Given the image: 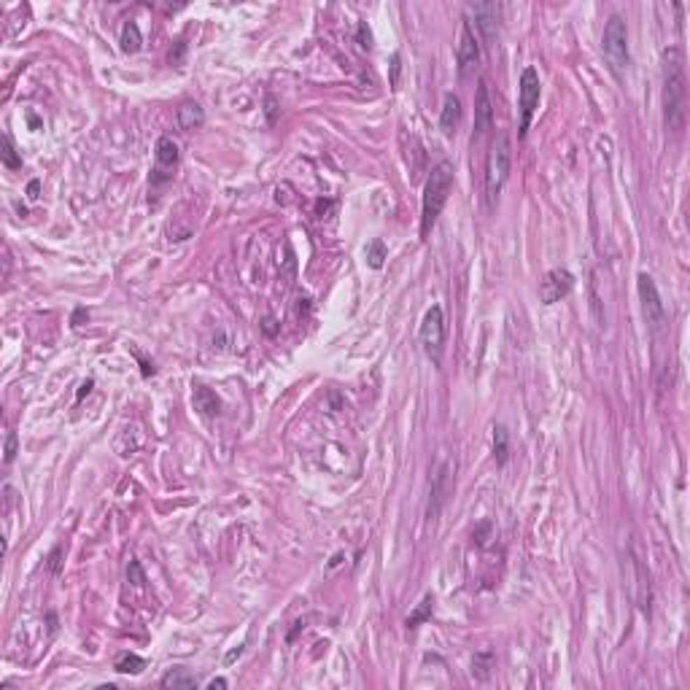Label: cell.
Here are the masks:
<instances>
[{"instance_id": "obj_5", "label": "cell", "mask_w": 690, "mask_h": 690, "mask_svg": "<svg viewBox=\"0 0 690 690\" xmlns=\"http://www.w3.org/2000/svg\"><path fill=\"white\" fill-rule=\"evenodd\" d=\"M421 345L429 359L440 361L443 359V345H445V316L440 305H432L429 310L424 313V321H421Z\"/></svg>"}, {"instance_id": "obj_10", "label": "cell", "mask_w": 690, "mask_h": 690, "mask_svg": "<svg viewBox=\"0 0 690 690\" xmlns=\"http://www.w3.org/2000/svg\"><path fill=\"white\" fill-rule=\"evenodd\" d=\"M637 289H639V300H642V313H644V319L650 326H661L663 321H666V308H663V302H661V294H658V286L655 281L647 275V272H642L637 281Z\"/></svg>"}, {"instance_id": "obj_3", "label": "cell", "mask_w": 690, "mask_h": 690, "mask_svg": "<svg viewBox=\"0 0 690 690\" xmlns=\"http://www.w3.org/2000/svg\"><path fill=\"white\" fill-rule=\"evenodd\" d=\"M510 167H513V146L507 132L499 135V141L491 146V154L485 162V200H488V208H494L499 202V195L510 178Z\"/></svg>"}, {"instance_id": "obj_16", "label": "cell", "mask_w": 690, "mask_h": 690, "mask_svg": "<svg viewBox=\"0 0 690 690\" xmlns=\"http://www.w3.org/2000/svg\"><path fill=\"white\" fill-rule=\"evenodd\" d=\"M192 402H195V410H200L202 415H216V413L221 410V402H219V396H216V394H213L208 386H195Z\"/></svg>"}, {"instance_id": "obj_25", "label": "cell", "mask_w": 690, "mask_h": 690, "mask_svg": "<svg viewBox=\"0 0 690 690\" xmlns=\"http://www.w3.org/2000/svg\"><path fill=\"white\" fill-rule=\"evenodd\" d=\"M17 445H19L17 432H8V434H6V448H3V461H6V464L14 461V456H17Z\"/></svg>"}, {"instance_id": "obj_1", "label": "cell", "mask_w": 690, "mask_h": 690, "mask_svg": "<svg viewBox=\"0 0 690 690\" xmlns=\"http://www.w3.org/2000/svg\"><path fill=\"white\" fill-rule=\"evenodd\" d=\"M685 97H688L685 57L677 46H672L663 52V122L672 132H679L685 127Z\"/></svg>"}, {"instance_id": "obj_29", "label": "cell", "mask_w": 690, "mask_h": 690, "mask_svg": "<svg viewBox=\"0 0 690 690\" xmlns=\"http://www.w3.org/2000/svg\"><path fill=\"white\" fill-rule=\"evenodd\" d=\"M38 189H41V184H38V181H30V186H27V197H30V200H38Z\"/></svg>"}, {"instance_id": "obj_4", "label": "cell", "mask_w": 690, "mask_h": 690, "mask_svg": "<svg viewBox=\"0 0 690 690\" xmlns=\"http://www.w3.org/2000/svg\"><path fill=\"white\" fill-rule=\"evenodd\" d=\"M604 57L609 62V68L615 76H623L628 68V30H626V19L612 14L607 27H604Z\"/></svg>"}, {"instance_id": "obj_20", "label": "cell", "mask_w": 690, "mask_h": 690, "mask_svg": "<svg viewBox=\"0 0 690 690\" xmlns=\"http://www.w3.org/2000/svg\"><path fill=\"white\" fill-rule=\"evenodd\" d=\"M386 243L380 240V237H375V240H370L367 243V248H364V256H367V265L372 267V270H380L383 267V259H386Z\"/></svg>"}, {"instance_id": "obj_17", "label": "cell", "mask_w": 690, "mask_h": 690, "mask_svg": "<svg viewBox=\"0 0 690 690\" xmlns=\"http://www.w3.org/2000/svg\"><path fill=\"white\" fill-rule=\"evenodd\" d=\"M119 43H122L124 54H135L138 49H141V43H143L141 27H138L135 22H124L122 36H119Z\"/></svg>"}, {"instance_id": "obj_24", "label": "cell", "mask_w": 690, "mask_h": 690, "mask_svg": "<svg viewBox=\"0 0 690 690\" xmlns=\"http://www.w3.org/2000/svg\"><path fill=\"white\" fill-rule=\"evenodd\" d=\"M491 663H494V655H491V653H480L478 658H475V669H472V672L478 674L480 679H485V677H488V672H491Z\"/></svg>"}, {"instance_id": "obj_21", "label": "cell", "mask_w": 690, "mask_h": 690, "mask_svg": "<svg viewBox=\"0 0 690 690\" xmlns=\"http://www.w3.org/2000/svg\"><path fill=\"white\" fill-rule=\"evenodd\" d=\"M119 674H141L146 669V661H143L141 655L135 653H124L119 661H116V666H113Z\"/></svg>"}, {"instance_id": "obj_28", "label": "cell", "mask_w": 690, "mask_h": 690, "mask_svg": "<svg viewBox=\"0 0 690 690\" xmlns=\"http://www.w3.org/2000/svg\"><path fill=\"white\" fill-rule=\"evenodd\" d=\"M130 574H132L135 585H143V572H141V567H138V561H132V564H130Z\"/></svg>"}, {"instance_id": "obj_9", "label": "cell", "mask_w": 690, "mask_h": 690, "mask_svg": "<svg viewBox=\"0 0 690 690\" xmlns=\"http://www.w3.org/2000/svg\"><path fill=\"white\" fill-rule=\"evenodd\" d=\"M178 165V143L167 135H162L154 149V167H151V186L167 184Z\"/></svg>"}, {"instance_id": "obj_14", "label": "cell", "mask_w": 690, "mask_h": 690, "mask_svg": "<svg viewBox=\"0 0 690 690\" xmlns=\"http://www.w3.org/2000/svg\"><path fill=\"white\" fill-rule=\"evenodd\" d=\"M459 122H461V100L453 92H448L443 97V111H440V130H443V135L450 138L459 130Z\"/></svg>"}, {"instance_id": "obj_15", "label": "cell", "mask_w": 690, "mask_h": 690, "mask_svg": "<svg viewBox=\"0 0 690 690\" xmlns=\"http://www.w3.org/2000/svg\"><path fill=\"white\" fill-rule=\"evenodd\" d=\"M176 119H178V127H181V130H195V127H200V124L205 122V111H202L200 103H195V100H186V103L178 106Z\"/></svg>"}, {"instance_id": "obj_31", "label": "cell", "mask_w": 690, "mask_h": 690, "mask_svg": "<svg viewBox=\"0 0 690 690\" xmlns=\"http://www.w3.org/2000/svg\"><path fill=\"white\" fill-rule=\"evenodd\" d=\"M208 688H227V679H221V677H219V679H211Z\"/></svg>"}, {"instance_id": "obj_2", "label": "cell", "mask_w": 690, "mask_h": 690, "mask_svg": "<svg viewBox=\"0 0 690 690\" xmlns=\"http://www.w3.org/2000/svg\"><path fill=\"white\" fill-rule=\"evenodd\" d=\"M453 189V167L448 162H440L432 167V173L426 178L424 186V200H421V237H429V232L434 230L440 213H443L448 195Z\"/></svg>"}, {"instance_id": "obj_23", "label": "cell", "mask_w": 690, "mask_h": 690, "mask_svg": "<svg viewBox=\"0 0 690 690\" xmlns=\"http://www.w3.org/2000/svg\"><path fill=\"white\" fill-rule=\"evenodd\" d=\"M3 162H6V167H11V170L22 167V157L17 154V149H14V143H11L8 135H3Z\"/></svg>"}, {"instance_id": "obj_18", "label": "cell", "mask_w": 690, "mask_h": 690, "mask_svg": "<svg viewBox=\"0 0 690 690\" xmlns=\"http://www.w3.org/2000/svg\"><path fill=\"white\" fill-rule=\"evenodd\" d=\"M510 456V437H507V429L504 426H494V459L499 467L507 464Z\"/></svg>"}, {"instance_id": "obj_32", "label": "cell", "mask_w": 690, "mask_h": 690, "mask_svg": "<svg viewBox=\"0 0 690 690\" xmlns=\"http://www.w3.org/2000/svg\"><path fill=\"white\" fill-rule=\"evenodd\" d=\"M240 653H243V647H237V650H232V653L227 655V663H230V661H235V658H237V655H240Z\"/></svg>"}, {"instance_id": "obj_19", "label": "cell", "mask_w": 690, "mask_h": 690, "mask_svg": "<svg viewBox=\"0 0 690 690\" xmlns=\"http://www.w3.org/2000/svg\"><path fill=\"white\" fill-rule=\"evenodd\" d=\"M162 688H195V677H189V674L184 672V669H170V672L165 674L160 679Z\"/></svg>"}, {"instance_id": "obj_7", "label": "cell", "mask_w": 690, "mask_h": 690, "mask_svg": "<svg viewBox=\"0 0 690 690\" xmlns=\"http://www.w3.org/2000/svg\"><path fill=\"white\" fill-rule=\"evenodd\" d=\"M453 496V467L448 461H440L432 475V494H429V520H434L443 513L448 499Z\"/></svg>"}, {"instance_id": "obj_12", "label": "cell", "mask_w": 690, "mask_h": 690, "mask_svg": "<svg viewBox=\"0 0 690 690\" xmlns=\"http://www.w3.org/2000/svg\"><path fill=\"white\" fill-rule=\"evenodd\" d=\"M469 11L475 14V27L480 30V36L485 43H494V38L499 36V19H502V6L499 3H475L469 6Z\"/></svg>"}, {"instance_id": "obj_22", "label": "cell", "mask_w": 690, "mask_h": 690, "mask_svg": "<svg viewBox=\"0 0 690 690\" xmlns=\"http://www.w3.org/2000/svg\"><path fill=\"white\" fill-rule=\"evenodd\" d=\"M432 604H434V599H432V596H426L424 602L418 604V609H415V612H413V615L407 618V628H418V626H421L424 620L432 618Z\"/></svg>"}, {"instance_id": "obj_30", "label": "cell", "mask_w": 690, "mask_h": 690, "mask_svg": "<svg viewBox=\"0 0 690 690\" xmlns=\"http://www.w3.org/2000/svg\"><path fill=\"white\" fill-rule=\"evenodd\" d=\"M89 391H92V380H87V383H81V391H78V399H84V396H87Z\"/></svg>"}, {"instance_id": "obj_27", "label": "cell", "mask_w": 690, "mask_h": 690, "mask_svg": "<svg viewBox=\"0 0 690 690\" xmlns=\"http://www.w3.org/2000/svg\"><path fill=\"white\" fill-rule=\"evenodd\" d=\"M359 43H361L364 49H370V46H372V43H370V30H367V25H364V22L359 25Z\"/></svg>"}, {"instance_id": "obj_13", "label": "cell", "mask_w": 690, "mask_h": 690, "mask_svg": "<svg viewBox=\"0 0 690 690\" xmlns=\"http://www.w3.org/2000/svg\"><path fill=\"white\" fill-rule=\"evenodd\" d=\"M494 124V106H491V95H488V84L480 81L478 95H475V135L483 138Z\"/></svg>"}, {"instance_id": "obj_11", "label": "cell", "mask_w": 690, "mask_h": 690, "mask_svg": "<svg viewBox=\"0 0 690 690\" xmlns=\"http://www.w3.org/2000/svg\"><path fill=\"white\" fill-rule=\"evenodd\" d=\"M572 286H574V275L569 272V270H550L548 275L542 278V284H539V300L545 302V305H553V302H558L561 297H567L569 291H572Z\"/></svg>"}, {"instance_id": "obj_26", "label": "cell", "mask_w": 690, "mask_h": 690, "mask_svg": "<svg viewBox=\"0 0 690 690\" xmlns=\"http://www.w3.org/2000/svg\"><path fill=\"white\" fill-rule=\"evenodd\" d=\"M399 54H391V87H399Z\"/></svg>"}, {"instance_id": "obj_6", "label": "cell", "mask_w": 690, "mask_h": 690, "mask_svg": "<svg viewBox=\"0 0 690 690\" xmlns=\"http://www.w3.org/2000/svg\"><path fill=\"white\" fill-rule=\"evenodd\" d=\"M539 95H542V87H539V73L534 68H526L520 73V84H518V108H520V138L526 135V130L531 127V116L539 106Z\"/></svg>"}, {"instance_id": "obj_8", "label": "cell", "mask_w": 690, "mask_h": 690, "mask_svg": "<svg viewBox=\"0 0 690 690\" xmlns=\"http://www.w3.org/2000/svg\"><path fill=\"white\" fill-rule=\"evenodd\" d=\"M456 62H459V76L467 78L472 76L480 65V41L472 30V25L464 19L459 30V43H456Z\"/></svg>"}]
</instances>
